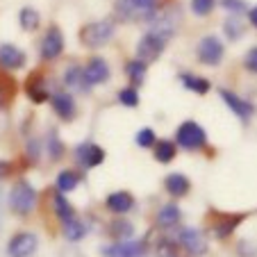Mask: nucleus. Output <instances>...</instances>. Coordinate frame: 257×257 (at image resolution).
Here are the masks:
<instances>
[{"instance_id": "14", "label": "nucleus", "mask_w": 257, "mask_h": 257, "mask_svg": "<svg viewBox=\"0 0 257 257\" xmlns=\"http://www.w3.org/2000/svg\"><path fill=\"white\" fill-rule=\"evenodd\" d=\"M0 66L5 71H19L25 66V53L12 44H3L0 46Z\"/></svg>"}, {"instance_id": "29", "label": "nucleus", "mask_w": 257, "mask_h": 257, "mask_svg": "<svg viewBox=\"0 0 257 257\" xmlns=\"http://www.w3.org/2000/svg\"><path fill=\"white\" fill-rule=\"evenodd\" d=\"M116 14L121 16L123 21H135V19H146L135 5H132L130 0H118L116 3Z\"/></svg>"}, {"instance_id": "27", "label": "nucleus", "mask_w": 257, "mask_h": 257, "mask_svg": "<svg viewBox=\"0 0 257 257\" xmlns=\"http://www.w3.org/2000/svg\"><path fill=\"white\" fill-rule=\"evenodd\" d=\"M109 230H112V234L118 239V241H127V239L135 234V225H132L127 218H123V216H118L116 221L109 225Z\"/></svg>"}, {"instance_id": "3", "label": "nucleus", "mask_w": 257, "mask_h": 257, "mask_svg": "<svg viewBox=\"0 0 257 257\" xmlns=\"http://www.w3.org/2000/svg\"><path fill=\"white\" fill-rule=\"evenodd\" d=\"M175 144L185 151H200L207 144V132L196 121H185L175 132Z\"/></svg>"}, {"instance_id": "26", "label": "nucleus", "mask_w": 257, "mask_h": 257, "mask_svg": "<svg viewBox=\"0 0 257 257\" xmlns=\"http://www.w3.org/2000/svg\"><path fill=\"white\" fill-rule=\"evenodd\" d=\"M19 23H21V28H23V30L32 32V30L39 28L41 16H39V12L34 10V7H23V10H21V14H19Z\"/></svg>"}, {"instance_id": "36", "label": "nucleus", "mask_w": 257, "mask_h": 257, "mask_svg": "<svg viewBox=\"0 0 257 257\" xmlns=\"http://www.w3.org/2000/svg\"><path fill=\"white\" fill-rule=\"evenodd\" d=\"M221 5H223L230 14H241V12H246V3H243V0H221Z\"/></svg>"}, {"instance_id": "40", "label": "nucleus", "mask_w": 257, "mask_h": 257, "mask_svg": "<svg viewBox=\"0 0 257 257\" xmlns=\"http://www.w3.org/2000/svg\"><path fill=\"white\" fill-rule=\"evenodd\" d=\"M7 173H10V164H7V162H0V180L5 178Z\"/></svg>"}, {"instance_id": "28", "label": "nucleus", "mask_w": 257, "mask_h": 257, "mask_svg": "<svg viewBox=\"0 0 257 257\" xmlns=\"http://www.w3.org/2000/svg\"><path fill=\"white\" fill-rule=\"evenodd\" d=\"M80 185V175L75 173V171H62V173L57 175V191H62V194H68V191H73L75 187Z\"/></svg>"}, {"instance_id": "24", "label": "nucleus", "mask_w": 257, "mask_h": 257, "mask_svg": "<svg viewBox=\"0 0 257 257\" xmlns=\"http://www.w3.org/2000/svg\"><path fill=\"white\" fill-rule=\"evenodd\" d=\"M146 71H148V64L141 62V59H132V62L125 64V73L127 78H130L132 87H137V84H141L146 80Z\"/></svg>"}, {"instance_id": "2", "label": "nucleus", "mask_w": 257, "mask_h": 257, "mask_svg": "<svg viewBox=\"0 0 257 257\" xmlns=\"http://www.w3.org/2000/svg\"><path fill=\"white\" fill-rule=\"evenodd\" d=\"M34 205H37V189L25 180H19L10 191V207L19 216H28L34 209Z\"/></svg>"}, {"instance_id": "7", "label": "nucleus", "mask_w": 257, "mask_h": 257, "mask_svg": "<svg viewBox=\"0 0 257 257\" xmlns=\"http://www.w3.org/2000/svg\"><path fill=\"white\" fill-rule=\"evenodd\" d=\"M248 214L239 212V214H221L216 212V218H214V223H212V232L216 239H228L230 234L234 232V230L239 228V225L246 221Z\"/></svg>"}, {"instance_id": "34", "label": "nucleus", "mask_w": 257, "mask_h": 257, "mask_svg": "<svg viewBox=\"0 0 257 257\" xmlns=\"http://www.w3.org/2000/svg\"><path fill=\"white\" fill-rule=\"evenodd\" d=\"M130 3L146 16V21H151L153 16H155V3L157 0H130Z\"/></svg>"}, {"instance_id": "8", "label": "nucleus", "mask_w": 257, "mask_h": 257, "mask_svg": "<svg viewBox=\"0 0 257 257\" xmlns=\"http://www.w3.org/2000/svg\"><path fill=\"white\" fill-rule=\"evenodd\" d=\"M75 160L84 169H96V166H100L105 162V151L93 141H84V144H80L75 148Z\"/></svg>"}, {"instance_id": "41", "label": "nucleus", "mask_w": 257, "mask_h": 257, "mask_svg": "<svg viewBox=\"0 0 257 257\" xmlns=\"http://www.w3.org/2000/svg\"><path fill=\"white\" fill-rule=\"evenodd\" d=\"M0 102H3V98H0Z\"/></svg>"}, {"instance_id": "39", "label": "nucleus", "mask_w": 257, "mask_h": 257, "mask_svg": "<svg viewBox=\"0 0 257 257\" xmlns=\"http://www.w3.org/2000/svg\"><path fill=\"white\" fill-rule=\"evenodd\" d=\"M248 21H250V25H252V28H257V5L252 7L250 12H248Z\"/></svg>"}, {"instance_id": "32", "label": "nucleus", "mask_w": 257, "mask_h": 257, "mask_svg": "<svg viewBox=\"0 0 257 257\" xmlns=\"http://www.w3.org/2000/svg\"><path fill=\"white\" fill-rule=\"evenodd\" d=\"M118 102L125 107H137L139 105V91L135 87H125L118 91Z\"/></svg>"}, {"instance_id": "19", "label": "nucleus", "mask_w": 257, "mask_h": 257, "mask_svg": "<svg viewBox=\"0 0 257 257\" xmlns=\"http://www.w3.org/2000/svg\"><path fill=\"white\" fill-rule=\"evenodd\" d=\"M180 82L185 84L187 91H194V93H200V96H205V93L209 91V80L200 78V75H194V73H182L180 75Z\"/></svg>"}, {"instance_id": "1", "label": "nucleus", "mask_w": 257, "mask_h": 257, "mask_svg": "<svg viewBox=\"0 0 257 257\" xmlns=\"http://www.w3.org/2000/svg\"><path fill=\"white\" fill-rule=\"evenodd\" d=\"M114 23L112 21H93V23H87L82 30H80V41H82L87 48H100V46L109 44L114 37Z\"/></svg>"}, {"instance_id": "16", "label": "nucleus", "mask_w": 257, "mask_h": 257, "mask_svg": "<svg viewBox=\"0 0 257 257\" xmlns=\"http://www.w3.org/2000/svg\"><path fill=\"white\" fill-rule=\"evenodd\" d=\"M146 252V243L144 241H118L116 246L105 248L102 255L105 257H144Z\"/></svg>"}, {"instance_id": "4", "label": "nucleus", "mask_w": 257, "mask_h": 257, "mask_svg": "<svg viewBox=\"0 0 257 257\" xmlns=\"http://www.w3.org/2000/svg\"><path fill=\"white\" fill-rule=\"evenodd\" d=\"M166 44H169V41H164L162 37H157V34H153V32H146L139 39V44H137V59H141V62H146V64L155 62V59L164 53Z\"/></svg>"}, {"instance_id": "17", "label": "nucleus", "mask_w": 257, "mask_h": 257, "mask_svg": "<svg viewBox=\"0 0 257 257\" xmlns=\"http://www.w3.org/2000/svg\"><path fill=\"white\" fill-rule=\"evenodd\" d=\"M164 189L173 198H182V196H187L191 191V182L185 173H169L164 178Z\"/></svg>"}, {"instance_id": "37", "label": "nucleus", "mask_w": 257, "mask_h": 257, "mask_svg": "<svg viewBox=\"0 0 257 257\" xmlns=\"http://www.w3.org/2000/svg\"><path fill=\"white\" fill-rule=\"evenodd\" d=\"M243 66H246L250 73H255V75H257V46L246 53V57H243Z\"/></svg>"}, {"instance_id": "25", "label": "nucleus", "mask_w": 257, "mask_h": 257, "mask_svg": "<svg viewBox=\"0 0 257 257\" xmlns=\"http://www.w3.org/2000/svg\"><path fill=\"white\" fill-rule=\"evenodd\" d=\"M64 82L66 87L71 89H78V91H89V84L84 82V75H82V68L80 66H71L66 73H64Z\"/></svg>"}, {"instance_id": "31", "label": "nucleus", "mask_w": 257, "mask_h": 257, "mask_svg": "<svg viewBox=\"0 0 257 257\" xmlns=\"http://www.w3.org/2000/svg\"><path fill=\"white\" fill-rule=\"evenodd\" d=\"M135 141H137V146H139V148H153V146H155V141H157V137H155V132H153L151 127H141V130L137 132Z\"/></svg>"}, {"instance_id": "6", "label": "nucleus", "mask_w": 257, "mask_h": 257, "mask_svg": "<svg viewBox=\"0 0 257 257\" xmlns=\"http://www.w3.org/2000/svg\"><path fill=\"white\" fill-rule=\"evenodd\" d=\"M39 248V237L34 232H19L7 243V255L10 257H32Z\"/></svg>"}, {"instance_id": "10", "label": "nucleus", "mask_w": 257, "mask_h": 257, "mask_svg": "<svg viewBox=\"0 0 257 257\" xmlns=\"http://www.w3.org/2000/svg\"><path fill=\"white\" fill-rule=\"evenodd\" d=\"M50 105H53L55 114H57L62 121H73L75 114H78V107H75V100L68 91H57L50 96Z\"/></svg>"}, {"instance_id": "33", "label": "nucleus", "mask_w": 257, "mask_h": 257, "mask_svg": "<svg viewBox=\"0 0 257 257\" xmlns=\"http://www.w3.org/2000/svg\"><path fill=\"white\" fill-rule=\"evenodd\" d=\"M46 148H48V155L53 157V160H59V157H62L64 146H62V141H59V137H57V132H55V130L48 135V141H46Z\"/></svg>"}, {"instance_id": "18", "label": "nucleus", "mask_w": 257, "mask_h": 257, "mask_svg": "<svg viewBox=\"0 0 257 257\" xmlns=\"http://www.w3.org/2000/svg\"><path fill=\"white\" fill-rule=\"evenodd\" d=\"M105 207L109 209V212L121 216V214H127L132 207H135V198H132L130 191H114V194L107 196Z\"/></svg>"}, {"instance_id": "38", "label": "nucleus", "mask_w": 257, "mask_h": 257, "mask_svg": "<svg viewBox=\"0 0 257 257\" xmlns=\"http://www.w3.org/2000/svg\"><path fill=\"white\" fill-rule=\"evenodd\" d=\"M28 155H32V160H37V157H39V144H37L34 139L28 141Z\"/></svg>"}, {"instance_id": "35", "label": "nucleus", "mask_w": 257, "mask_h": 257, "mask_svg": "<svg viewBox=\"0 0 257 257\" xmlns=\"http://www.w3.org/2000/svg\"><path fill=\"white\" fill-rule=\"evenodd\" d=\"M216 7V0H191V12L198 16H207Z\"/></svg>"}, {"instance_id": "30", "label": "nucleus", "mask_w": 257, "mask_h": 257, "mask_svg": "<svg viewBox=\"0 0 257 257\" xmlns=\"http://www.w3.org/2000/svg\"><path fill=\"white\" fill-rule=\"evenodd\" d=\"M223 30H225V34H228V39H230V41L241 39V34H243V23H241V19H239L237 14H232L228 21H225Z\"/></svg>"}, {"instance_id": "23", "label": "nucleus", "mask_w": 257, "mask_h": 257, "mask_svg": "<svg viewBox=\"0 0 257 257\" xmlns=\"http://www.w3.org/2000/svg\"><path fill=\"white\" fill-rule=\"evenodd\" d=\"M53 205H55V214H57L59 221H68V218L75 216V209H73V205L66 200V196L62 194V191H57V194L53 196Z\"/></svg>"}, {"instance_id": "21", "label": "nucleus", "mask_w": 257, "mask_h": 257, "mask_svg": "<svg viewBox=\"0 0 257 257\" xmlns=\"http://www.w3.org/2000/svg\"><path fill=\"white\" fill-rule=\"evenodd\" d=\"M180 216H182V212H180L178 205L169 203L160 209V214H157V225H162V228H173V225L180 221Z\"/></svg>"}, {"instance_id": "5", "label": "nucleus", "mask_w": 257, "mask_h": 257, "mask_svg": "<svg viewBox=\"0 0 257 257\" xmlns=\"http://www.w3.org/2000/svg\"><path fill=\"white\" fill-rule=\"evenodd\" d=\"M223 44H221V39L218 37H214V34H207V37H203L198 44V59L200 64H205V66H218L221 64V59H223Z\"/></svg>"}, {"instance_id": "42", "label": "nucleus", "mask_w": 257, "mask_h": 257, "mask_svg": "<svg viewBox=\"0 0 257 257\" xmlns=\"http://www.w3.org/2000/svg\"><path fill=\"white\" fill-rule=\"evenodd\" d=\"M173 257H175V255H173Z\"/></svg>"}, {"instance_id": "22", "label": "nucleus", "mask_w": 257, "mask_h": 257, "mask_svg": "<svg viewBox=\"0 0 257 257\" xmlns=\"http://www.w3.org/2000/svg\"><path fill=\"white\" fill-rule=\"evenodd\" d=\"M155 160L157 162H162V164H169V162H173L175 160V153H178V146L173 144V141H169V139H160V141H155Z\"/></svg>"}, {"instance_id": "20", "label": "nucleus", "mask_w": 257, "mask_h": 257, "mask_svg": "<svg viewBox=\"0 0 257 257\" xmlns=\"http://www.w3.org/2000/svg\"><path fill=\"white\" fill-rule=\"evenodd\" d=\"M64 237H66L68 241H82V239L87 237V225H84L78 216L68 218V221H64Z\"/></svg>"}, {"instance_id": "12", "label": "nucleus", "mask_w": 257, "mask_h": 257, "mask_svg": "<svg viewBox=\"0 0 257 257\" xmlns=\"http://www.w3.org/2000/svg\"><path fill=\"white\" fill-rule=\"evenodd\" d=\"M64 50V37L59 28H50L41 41V57L44 59H57Z\"/></svg>"}, {"instance_id": "13", "label": "nucleus", "mask_w": 257, "mask_h": 257, "mask_svg": "<svg viewBox=\"0 0 257 257\" xmlns=\"http://www.w3.org/2000/svg\"><path fill=\"white\" fill-rule=\"evenodd\" d=\"M218 96L223 98V102L232 109L234 114H237L241 121H248V118L252 116V105L248 100H243V98H239L234 91H228V89H218Z\"/></svg>"}, {"instance_id": "9", "label": "nucleus", "mask_w": 257, "mask_h": 257, "mask_svg": "<svg viewBox=\"0 0 257 257\" xmlns=\"http://www.w3.org/2000/svg\"><path fill=\"white\" fill-rule=\"evenodd\" d=\"M180 243L185 246L187 252H191L194 257H200L207 252V239H205V234L200 232V230L196 228H185L180 230Z\"/></svg>"}, {"instance_id": "15", "label": "nucleus", "mask_w": 257, "mask_h": 257, "mask_svg": "<svg viewBox=\"0 0 257 257\" xmlns=\"http://www.w3.org/2000/svg\"><path fill=\"white\" fill-rule=\"evenodd\" d=\"M25 91H28L30 100H34L37 105H41V102H46L50 98L48 82H46V78L41 73H32V75H30L28 82H25Z\"/></svg>"}, {"instance_id": "11", "label": "nucleus", "mask_w": 257, "mask_h": 257, "mask_svg": "<svg viewBox=\"0 0 257 257\" xmlns=\"http://www.w3.org/2000/svg\"><path fill=\"white\" fill-rule=\"evenodd\" d=\"M82 75L89 87L102 84L109 80V66H107V62L102 57H93V59H89V64L82 68Z\"/></svg>"}]
</instances>
